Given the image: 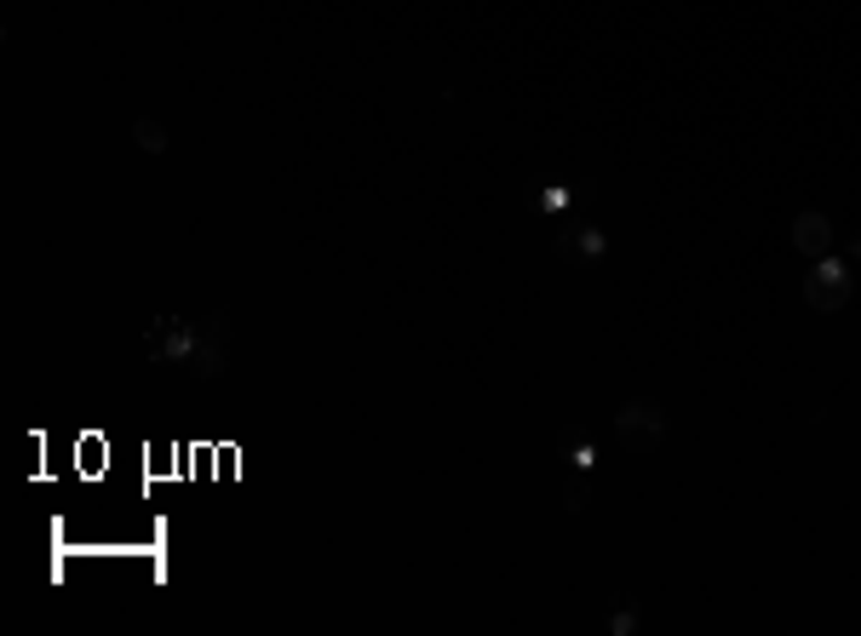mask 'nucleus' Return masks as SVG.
<instances>
[{
  "label": "nucleus",
  "instance_id": "4",
  "mask_svg": "<svg viewBox=\"0 0 861 636\" xmlns=\"http://www.w3.org/2000/svg\"><path fill=\"white\" fill-rule=\"evenodd\" d=\"M150 361H190V350H195V327H179V321H168L161 316L155 327H150Z\"/></svg>",
  "mask_w": 861,
  "mask_h": 636
},
{
  "label": "nucleus",
  "instance_id": "5",
  "mask_svg": "<svg viewBox=\"0 0 861 636\" xmlns=\"http://www.w3.org/2000/svg\"><path fill=\"white\" fill-rule=\"evenodd\" d=\"M792 247H799L804 258H827V247H833V224H827V213H799L792 218Z\"/></svg>",
  "mask_w": 861,
  "mask_h": 636
},
{
  "label": "nucleus",
  "instance_id": "10",
  "mask_svg": "<svg viewBox=\"0 0 861 636\" xmlns=\"http://www.w3.org/2000/svg\"><path fill=\"white\" fill-rule=\"evenodd\" d=\"M569 459H575V464H580V471H591V459H598V453H591V442H580V448H575V453H569Z\"/></svg>",
  "mask_w": 861,
  "mask_h": 636
},
{
  "label": "nucleus",
  "instance_id": "6",
  "mask_svg": "<svg viewBox=\"0 0 861 636\" xmlns=\"http://www.w3.org/2000/svg\"><path fill=\"white\" fill-rule=\"evenodd\" d=\"M557 253L580 264V258H604V229H563L557 236Z\"/></svg>",
  "mask_w": 861,
  "mask_h": 636
},
{
  "label": "nucleus",
  "instance_id": "7",
  "mask_svg": "<svg viewBox=\"0 0 861 636\" xmlns=\"http://www.w3.org/2000/svg\"><path fill=\"white\" fill-rule=\"evenodd\" d=\"M523 201H528V207H535V213H563L575 195L563 189V184H528V189H523Z\"/></svg>",
  "mask_w": 861,
  "mask_h": 636
},
{
  "label": "nucleus",
  "instance_id": "3",
  "mask_svg": "<svg viewBox=\"0 0 861 636\" xmlns=\"http://www.w3.org/2000/svg\"><path fill=\"white\" fill-rule=\"evenodd\" d=\"M224 345H230V316H207L202 327H195V350H190V367H195V379L213 384L224 373Z\"/></svg>",
  "mask_w": 861,
  "mask_h": 636
},
{
  "label": "nucleus",
  "instance_id": "2",
  "mask_svg": "<svg viewBox=\"0 0 861 636\" xmlns=\"http://www.w3.org/2000/svg\"><path fill=\"white\" fill-rule=\"evenodd\" d=\"M620 437L632 442L638 453H655L660 442H667V408H660L655 396H632V401H620Z\"/></svg>",
  "mask_w": 861,
  "mask_h": 636
},
{
  "label": "nucleus",
  "instance_id": "9",
  "mask_svg": "<svg viewBox=\"0 0 861 636\" xmlns=\"http://www.w3.org/2000/svg\"><path fill=\"white\" fill-rule=\"evenodd\" d=\"M609 630H638V608H620V614L609 619Z\"/></svg>",
  "mask_w": 861,
  "mask_h": 636
},
{
  "label": "nucleus",
  "instance_id": "11",
  "mask_svg": "<svg viewBox=\"0 0 861 636\" xmlns=\"http://www.w3.org/2000/svg\"><path fill=\"white\" fill-rule=\"evenodd\" d=\"M855 264H861V236H855Z\"/></svg>",
  "mask_w": 861,
  "mask_h": 636
},
{
  "label": "nucleus",
  "instance_id": "1",
  "mask_svg": "<svg viewBox=\"0 0 861 636\" xmlns=\"http://www.w3.org/2000/svg\"><path fill=\"white\" fill-rule=\"evenodd\" d=\"M850 298H855L850 264H844V258H816V264H810V276H804V305L821 310V316H839Z\"/></svg>",
  "mask_w": 861,
  "mask_h": 636
},
{
  "label": "nucleus",
  "instance_id": "8",
  "mask_svg": "<svg viewBox=\"0 0 861 636\" xmlns=\"http://www.w3.org/2000/svg\"><path fill=\"white\" fill-rule=\"evenodd\" d=\"M132 139H139L144 155H161V150H168V126L150 121V115H139V121H132Z\"/></svg>",
  "mask_w": 861,
  "mask_h": 636
}]
</instances>
